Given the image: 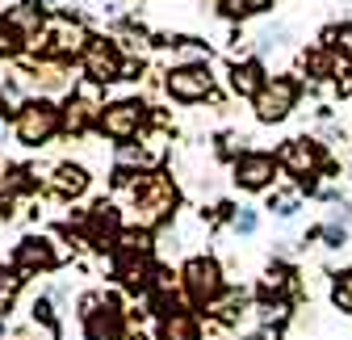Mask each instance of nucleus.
Instances as JSON below:
<instances>
[{"mask_svg": "<svg viewBox=\"0 0 352 340\" xmlns=\"http://www.w3.org/2000/svg\"><path fill=\"white\" fill-rule=\"evenodd\" d=\"M130 193V219L139 223V231H155L176 215V202H181V189L168 173L160 168H147V173L126 189Z\"/></svg>", "mask_w": 352, "mask_h": 340, "instance_id": "1", "label": "nucleus"}, {"mask_svg": "<svg viewBox=\"0 0 352 340\" xmlns=\"http://www.w3.org/2000/svg\"><path fill=\"white\" fill-rule=\"evenodd\" d=\"M88 42H93V34H88L80 13H51L47 25L34 34L30 51L42 63H67V59H80L88 51Z\"/></svg>", "mask_w": 352, "mask_h": 340, "instance_id": "2", "label": "nucleus"}, {"mask_svg": "<svg viewBox=\"0 0 352 340\" xmlns=\"http://www.w3.org/2000/svg\"><path fill=\"white\" fill-rule=\"evenodd\" d=\"M59 131H63V105L55 97H47V93L30 97L17 109V118H13V139L21 147H42V143H51Z\"/></svg>", "mask_w": 352, "mask_h": 340, "instance_id": "3", "label": "nucleus"}, {"mask_svg": "<svg viewBox=\"0 0 352 340\" xmlns=\"http://www.w3.org/2000/svg\"><path fill=\"white\" fill-rule=\"evenodd\" d=\"M181 290H185V303L197 311H210L218 299L227 294V277H223V265H218L214 257H189L185 265H181Z\"/></svg>", "mask_w": 352, "mask_h": 340, "instance_id": "4", "label": "nucleus"}, {"mask_svg": "<svg viewBox=\"0 0 352 340\" xmlns=\"http://www.w3.org/2000/svg\"><path fill=\"white\" fill-rule=\"evenodd\" d=\"M80 319H84V340H122L126 336V311L109 294H84L80 299Z\"/></svg>", "mask_w": 352, "mask_h": 340, "instance_id": "5", "label": "nucleus"}, {"mask_svg": "<svg viewBox=\"0 0 352 340\" xmlns=\"http://www.w3.org/2000/svg\"><path fill=\"white\" fill-rule=\"evenodd\" d=\"M147 122H151V114H147V105L139 97H122V101H109L101 109V126H97V131L122 147L130 139H143L147 135Z\"/></svg>", "mask_w": 352, "mask_h": 340, "instance_id": "6", "label": "nucleus"}, {"mask_svg": "<svg viewBox=\"0 0 352 340\" xmlns=\"http://www.w3.org/2000/svg\"><path fill=\"white\" fill-rule=\"evenodd\" d=\"M298 97H302V84L294 76H269L264 89L256 93V101H252V114L264 126H277V122H285L298 109Z\"/></svg>", "mask_w": 352, "mask_h": 340, "instance_id": "7", "label": "nucleus"}, {"mask_svg": "<svg viewBox=\"0 0 352 340\" xmlns=\"http://www.w3.org/2000/svg\"><path fill=\"white\" fill-rule=\"evenodd\" d=\"M151 307L160 315V340H201V319L189 303H181L172 290H155Z\"/></svg>", "mask_w": 352, "mask_h": 340, "instance_id": "8", "label": "nucleus"}, {"mask_svg": "<svg viewBox=\"0 0 352 340\" xmlns=\"http://www.w3.org/2000/svg\"><path fill=\"white\" fill-rule=\"evenodd\" d=\"M164 93L181 105H197L214 97V72L210 63H172L164 72Z\"/></svg>", "mask_w": 352, "mask_h": 340, "instance_id": "9", "label": "nucleus"}, {"mask_svg": "<svg viewBox=\"0 0 352 340\" xmlns=\"http://www.w3.org/2000/svg\"><path fill=\"white\" fill-rule=\"evenodd\" d=\"M113 277L130 294H151L160 281V265L151 257V248H118L113 257Z\"/></svg>", "mask_w": 352, "mask_h": 340, "instance_id": "10", "label": "nucleus"}, {"mask_svg": "<svg viewBox=\"0 0 352 340\" xmlns=\"http://www.w3.org/2000/svg\"><path fill=\"white\" fill-rule=\"evenodd\" d=\"M80 67L93 84H113V80H126V55L118 47V38H105V34H93L88 51L80 55Z\"/></svg>", "mask_w": 352, "mask_h": 340, "instance_id": "11", "label": "nucleus"}, {"mask_svg": "<svg viewBox=\"0 0 352 340\" xmlns=\"http://www.w3.org/2000/svg\"><path fill=\"white\" fill-rule=\"evenodd\" d=\"M277 164L285 168V173H289L298 185L323 177L327 168H331L323 143H315V139H289V143H281V147H277Z\"/></svg>", "mask_w": 352, "mask_h": 340, "instance_id": "12", "label": "nucleus"}, {"mask_svg": "<svg viewBox=\"0 0 352 340\" xmlns=\"http://www.w3.org/2000/svg\"><path fill=\"white\" fill-rule=\"evenodd\" d=\"M97 89L101 84H80V89H72L67 93V101H63V131L67 135H88L93 126H101V109H105V101L97 97Z\"/></svg>", "mask_w": 352, "mask_h": 340, "instance_id": "13", "label": "nucleus"}, {"mask_svg": "<svg viewBox=\"0 0 352 340\" xmlns=\"http://www.w3.org/2000/svg\"><path fill=\"white\" fill-rule=\"evenodd\" d=\"M277 173H281V164H277L273 151H243V156L231 164V181H235L239 189H248V193L273 189Z\"/></svg>", "mask_w": 352, "mask_h": 340, "instance_id": "14", "label": "nucleus"}, {"mask_svg": "<svg viewBox=\"0 0 352 340\" xmlns=\"http://www.w3.org/2000/svg\"><path fill=\"white\" fill-rule=\"evenodd\" d=\"M13 269L25 273V277L59 269V248H55V240H47V235H25L13 248Z\"/></svg>", "mask_w": 352, "mask_h": 340, "instance_id": "15", "label": "nucleus"}, {"mask_svg": "<svg viewBox=\"0 0 352 340\" xmlns=\"http://www.w3.org/2000/svg\"><path fill=\"white\" fill-rule=\"evenodd\" d=\"M80 231H84L88 244H122V235H126V231H122V210H118L113 202H97V206L84 215Z\"/></svg>", "mask_w": 352, "mask_h": 340, "instance_id": "16", "label": "nucleus"}, {"mask_svg": "<svg viewBox=\"0 0 352 340\" xmlns=\"http://www.w3.org/2000/svg\"><path fill=\"white\" fill-rule=\"evenodd\" d=\"M264 63L260 59H235L231 63V72H227V84H231V93L235 97H248V101H256V93L264 89Z\"/></svg>", "mask_w": 352, "mask_h": 340, "instance_id": "17", "label": "nucleus"}, {"mask_svg": "<svg viewBox=\"0 0 352 340\" xmlns=\"http://www.w3.org/2000/svg\"><path fill=\"white\" fill-rule=\"evenodd\" d=\"M88 185H93V177H88V168L84 164H72V160H59L51 168V189L59 198H80Z\"/></svg>", "mask_w": 352, "mask_h": 340, "instance_id": "18", "label": "nucleus"}, {"mask_svg": "<svg viewBox=\"0 0 352 340\" xmlns=\"http://www.w3.org/2000/svg\"><path fill=\"white\" fill-rule=\"evenodd\" d=\"M25 51H30V34L9 13H0V59H21Z\"/></svg>", "mask_w": 352, "mask_h": 340, "instance_id": "19", "label": "nucleus"}, {"mask_svg": "<svg viewBox=\"0 0 352 340\" xmlns=\"http://www.w3.org/2000/svg\"><path fill=\"white\" fill-rule=\"evenodd\" d=\"M289 290H294V269L285 261H273L269 269H264V277H260V294L264 299H285Z\"/></svg>", "mask_w": 352, "mask_h": 340, "instance_id": "20", "label": "nucleus"}, {"mask_svg": "<svg viewBox=\"0 0 352 340\" xmlns=\"http://www.w3.org/2000/svg\"><path fill=\"white\" fill-rule=\"evenodd\" d=\"M269 9H273V0H218V13L227 21H248V17H260Z\"/></svg>", "mask_w": 352, "mask_h": 340, "instance_id": "21", "label": "nucleus"}, {"mask_svg": "<svg viewBox=\"0 0 352 340\" xmlns=\"http://www.w3.org/2000/svg\"><path fill=\"white\" fill-rule=\"evenodd\" d=\"M252 311H256L260 328H269V332H277V328L289 323V303H285V299H260Z\"/></svg>", "mask_w": 352, "mask_h": 340, "instance_id": "22", "label": "nucleus"}, {"mask_svg": "<svg viewBox=\"0 0 352 340\" xmlns=\"http://www.w3.org/2000/svg\"><path fill=\"white\" fill-rule=\"evenodd\" d=\"M306 76H315V80H331L336 76V51L331 47H311L306 51Z\"/></svg>", "mask_w": 352, "mask_h": 340, "instance_id": "23", "label": "nucleus"}, {"mask_svg": "<svg viewBox=\"0 0 352 340\" xmlns=\"http://www.w3.org/2000/svg\"><path fill=\"white\" fill-rule=\"evenodd\" d=\"M210 311L218 315V323H235V319L248 311V294H243V290H227V294H223V299H218Z\"/></svg>", "mask_w": 352, "mask_h": 340, "instance_id": "24", "label": "nucleus"}, {"mask_svg": "<svg viewBox=\"0 0 352 340\" xmlns=\"http://www.w3.org/2000/svg\"><path fill=\"white\" fill-rule=\"evenodd\" d=\"M323 47H331L340 59H348V63H352V21L327 25V30H323Z\"/></svg>", "mask_w": 352, "mask_h": 340, "instance_id": "25", "label": "nucleus"}, {"mask_svg": "<svg viewBox=\"0 0 352 340\" xmlns=\"http://www.w3.org/2000/svg\"><path fill=\"white\" fill-rule=\"evenodd\" d=\"M168 47L181 55V63H206L210 59V42H201V38H172Z\"/></svg>", "mask_w": 352, "mask_h": 340, "instance_id": "26", "label": "nucleus"}, {"mask_svg": "<svg viewBox=\"0 0 352 340\" xmlns=\"http://www.w3.org/2000/svg\"><path fill=\"white\" fill-rule=\"evenodd\" d=\"M269 210H273L277 219H294L298 210H302V189H273Z\"/></svg>", "mask_w": 352, "mask_h": 340, "instance_id": "27", "label": "nucleus"}, {"mask_svg": "<svg viewBox=\"0 0 352 340\" xmlns=\"http://www.w3.org/2000/svg\"><path fill=\"white\" fill-rule=\"evenodd\" d=\"M331 303H336L340 311H348V315H352V269L331 273Z\"/></svg>", "mask_w": 352, "mask_h": 340, "instance_id": "28", "label": "nucleus"}, {"mask_svg": "<svg viewBox=\"0 0 352 340\" xmlns=\"http://www.w3.org/2000/svg\"><path fill=\"white\" fill-rule=\"evenodd\" d=\"M311 240H323L327 248H344V244H348V227H344V223H323V227L311 231Z\"/></svg>", "mask_w": 352, "mask_h": 340, "instance_id": "29", "label": "nucleus"}, {"mask_svg": "<svg viewBox=\"0 0 352 340\" xmlns=\"http://www.w3.org/2000/svg\"><path fill=\"white\" fill-rule=\"evenodd\" d=\"M285 42H289V25H273V30H264V34L256 38V47H260V51H281Z\"/></svg>", "mask_w": 352, "mask_h": 340, "instance_id": "30", "label": "nucleus"}, {"mask_svg": "<svg viewBox=\"0 0 352 340\" xmlns=\"http://www.w3.org/2000/svg\"><path fill=\"white\" fill-rule=\"evenodd\" d=\"M239 235H256L260 231V215H256V210L252 206H239V215H235V223H231Z\"/></svg>", "mask_w": 352, "mask_h": 340, "instance_id": "31", "label": "nucleus"}, {"mask_svg": "<svg viewBox=\"0 0 352 340\" xmlns=\"http://www.w3.org/2000/svg\"><path fill=\"white\" fill-rule=\"evenodd\" d=\"M164 143H168V135H164V131H151V135H143V143H139V147H143L147 164H155V160L164 156Z\"/></svg>", "mask_w": 352, "mask_h": 340, "instance_id": "32", "label": "nucleus"}, {"mask_svg": "<svg viewBox=\"0 0 352 340\" xmlns=\"http://www.w3.org/2000/svg\"><path fill=\"white\" fill-rule=\"evenodd\" d=\"M218 151H223L231 164L243 156V135H223V139H218Z\"/></svg>", "mask_w": 352, "mask_h": 340, "instance_id": "33", "label": "nucleus"}, {"mask_svg": "<svg viewBox=\"0 0 352 340\" xmlns=\"http://www.w3.org/2000/svg\"><path fill=\"white\" fill-rule=\"evenodd\" d=\"M248 340H277V332H269V328H260L256 336H248Z\"/></svg>", "mask_w": 352, "mask_h": 340, "instance_id": "34", "label": "nucleus"}, {"mask_svg": "<svg viewBox=\"0 0 352 340\" xmlns=\"http://www.w3.org/2000/svg\"><path fill=\"white\" fill-rule=\"evenodd\" d=\"M122 340H147V336H143V332H135V328H126V336H122Z\"/></svg>", "mask_w": 352, "mask_h": 340, "instance_id": "35", "label": "nucleus"}, {"mask_svg": "<svg viewBox=\"0 0 352 340\" xmlns=\"http://www.w3.org/2000/svg\"><path fill=\"white\" fill-rule=\"evenodd\" d=\"M42 5H55V0H42Z\"/></svg>", "mask_w": 352, "mask_h": 340, "instance_id": "36", "label": "nucleus"}]
</instances>
